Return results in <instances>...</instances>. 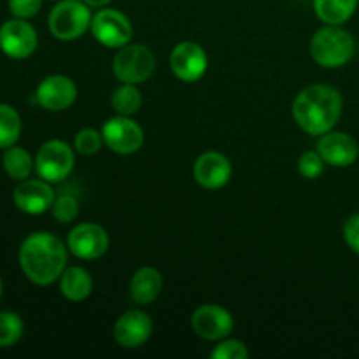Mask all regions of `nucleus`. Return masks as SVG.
I'll return each mask as SVG.
<instances>
[{
    "instance_id": "nucleus-17",
    "label": "nucleus",
    "mask_w": 359,
    "mask_h": 359,
    "mask_svg": "<svg viewBox=\"0 0 359 359\" xmlns=\"http://www.w3.org/2000/svg\"><path fill=\"white\" fill-rule=\"evenodd\" d=\"M318 153L332 167H351L359 156L358 142L344 132H328L318 142Z\"/></svg>"
},
{
    "instance_id": "nucleus-7",
    "label": "nucleus",
    "mask_w": 359,
    "mask_h": 359,
    "mask_svg": "<svg viewBox=\"0 0 359 359\" xmlns=\"http://www.w3.org/2000/svg\"><path fill=\"white\" fill-rule=\"evenodd\" d=\"M91 34L105 48H123L133 34L128 18L118 9H102L91 20Z\"/></svg>"
},
{
    "instance_id": "nucleus-29",
    "label": "nucleus",
    "mask_w": 359,
    "mask_h": 359,
    "mask_svg": "<svg viewBox=\"0 0 359 359\" xmlns=\"http://www.w3.org/2000/svg\"><path fill=\"white\" fill-rule=\"evenodd\" d=\"M42 0H9V11L14 18L30 20L41 11Z\"/></svg>"
},
{
    "instance_id": "nucleus-20",
    "label": "nucleus",
    "mask_w": 359,
    "mask_h": 359,
    "mask_svg": "<svg viewBox=\"0 0 359 359\" xmlns=\"http://www.w3.org/2000/svg\"><path fill=\"white\" fill-rule=\"evenodd\" d=\"M359 0H312L314 13L323 23L342 25L356 13Z\"/></svg>"
},
{
    "instance_id": "nucleus-22",
    "label": "nucleus",
    "mask_w": 359,
    "mask_h": 359,
    "mask_svg": "<svg viewBox=\"0 0 359 359\" xmlns=\"http://www.w3.org/2000/svg\"><path fill=\"white\" fill-rule=\"evenodd\" d=\"M21 116L13 105L0 104V149L14 146L21 135Z\"/></svg>"
},
{
    "instance_id": "nucleus-9",
    "label": "nucleus",
    "mask_w": 359,
    "mask_h": 359,
    "mask_svg": "<svg viewBox=\"0 0 359 359\" xmlns=\"http://www.w3.org/2000/svg\"><path fill=\"white\" fill-rule=\"evenodd\" d=\"M104 144L118 154H133L142 147L144 132L130 116H116L105 121L102 128Z\"/></svg>"
},
{
    "instance_id": "nucleus-21",
    "label": "nucleus",
    "mask_w": 359,
    "mask_h": 359,
    "mask_svg": "<svg viewBox=\"0 0 359 359\" xmlns=\"http://www.w3.org/2000/svg\"><path fill=\"white\" fill-rule=\"evenodd\" d=\"M2 165L6 174L14 181H23L30 177L32 170L35 168V160H32L30 153L20 146H11L4 151Z\"/></svg>"
},
{
    "instance_id": "nucleus-26",
    "label": "nucleus",
    "mask_w": 359,
    "mask_h": 359,
    "mask_svg": "<svg viewBox=\"0 0 359 359\" xmlns=\"http://www.w3.org/2000/svg\"><path fill=\"white\" fill-rule=\"evenodd\" d=\"M51 210L58 223H72L79 214V202L76 200V196L62 195L55 200Z\"/></svg>"
},
{
    "instance_id": "nucleus-14",
    "label": "nucleus",
    "mask_w": 359,
    "mask_h": 359,
    "mask_svg": "<svg viewBox=\"0 0 359 359\" xmlns=\"http://www.w3.org/2000/svg\"><path fill=\"white\" fill-rule=\"evenodd\" d=\"M37 102L46 111L60 112L69 109L77 98V88L70 77L62 74H53L44 77L35 91Z\"/></svg>"
},
{
    "instance_id": "nucleus-27",
    "label": "nucleus",
    "mask_w": 359,
    "mask_h": 359,
    "mask_svg": "<svg viewBox=\"0 0 359 359\" xmlns=\"http://www.w3.org/2000/svg\"><path fill=\"white\" fill-rule=\"evenodd\" d=\"M325 170V160L318 151H307L298 160V172L305 179H318Z\"/></svg>"
},
{
    "instance_id": "nucleus-5",
    "label": "nucleus",
    "mask_w": 359,
    "mask_h": 359,
    "mask_svg": "<svg viewBox=\"0 0 359 359\" xmlns=\"http://www.w3.org/2000/svg\"><path fill=\"white\" fill-rule=\"evenodd\" d=\"M153 51L144 44H126L119 48L112 60V72L121 83L140 84L149 79L154 72Z\"/></svg>"
},
{
    "instance_id": "nucleus-18",
    "label": "nucleus",
    "mask_w": 359,
    "mask_h": 359,
    "mask_svg": "<svg viewBox=\"0 0 359 359\" xmlns=\"http://www.w3.org/2000/svg\"><path fill=\"white\" fill-rule=\"evenodd\" d=\"M163 290V277L153 266H142L137 270L130 283V297L133 304L149 305L160 297Z\"/></svg>"
},
{
    "instance_id": "nucleus-32",
    "label": "nucleus",
    "mask_w": 359,
    "mask_h": 359,
    "mask_svg": "<svg viewBox=\"0 0 359 359\" xmlns=\"http://www.w3.org/2000/svg\"><path fill=\"white\" fill-rule=\"evenodd\" d=\"M2 293H4V283H2V277H0V298H2Z\"/></svg>"
},
{
    "instance_id": "nucleus-1",
    "label": "nucleus",
    "mask_w": 359,
    "mask_h": 359,
    "mask_svg": "<svg viewBox=\"0 0 359 359\" xmlns=\"http://www.w3.org/2000/svg\"><path fill=\"white\" fill-rule=\"evenodd\" d=\"M20 266L37 286H49L67 269V245L49 231H34L20 245Z\"/></svg>"
},
{
    "instance_id": "nucleus-8",
    "label": "nucleus",
    "mask_w": 359,
    "mask_h": 359,
    "mask_svg": "<svg viewBox=\"0 0 359 359\" xmlns=\"http://www.w3.org/2000/svg\"><path fill=\"white\" fill-rule=\"evenodd\" d=\"M39 37L27 20L13 18L0 27V49L13 60H25L37 49Z\"/></svg>"
},
{
    "instance_id": "nucleus-2",
    "label": "nucleus",
    "mask_w": 359,
    "mask_h": 359,
    "mask_svg": "<svg viewBox=\"0 0 359 359\" xmlns=\"http://www.w3.org/2000/svg\"><path fill=\"white\" fill-rule=\"evenodd\" d=\"M342 114V97L330 84H311L297 95L293 102V118L309 135H325L332 132Z\"/></svg>"
},
{
    "instance_id": "nucleus-12",
    "label": "nucleus",
    "mask_w": 359,
    "mask_h": 359,
    "mask_svg": "<svg viewBox=\"0 0 359 359\" xmlns=\"http://www.w3.org/2000/svg\"><path fill=\"white\" fill-rule=\"evenodd\" d=\"M233 318L216 304L200 305L191 314V330L205 340H223L233 332Z\"/></svg>"
},
{
    "instance_id": "nucleus-3",
    "label": "nucleus",
    "mask_w": 359,
    "mask_h": 359,
    "mask_svg": "<svg viewBox=\"0 0 359 359\" xmlns=\"http://www.w3.org/2000/svg\"><path fill=\"white\" fill-rule=\"evenodd\" d=\"M311 55L318 65L326 69L344 67L354 55L353 35L340 28V25H328L312 37Z\"/></svg>"
},
{
    "instance_id": "nucleus-16",
    "label": "nucleus",
    "mask_w": 359,
    "mask_h": 359,
    "mask_svg": "<svg viewBox=\"0 0 359 359\" xmlns=\"http://www.w3.org/2000/svg\"><path fill=\"white\" fill-rule=\"evenodd\" d=\"M193 175L202 188L219 189L231 179V163L223 153L207 151L196 158Z\"/></svg>"
},
{
    "instance_id": "nucleus-28",
    "label": "nucleus",
    "mask_w": 359,
    "mask_h": 359,
    "mask_svg": "<svg viewBox=\"0 0 359 359\" xmlns=\"http://www.w3.org/2000/svg\"><path fill=\"white\" fill-rule=\"evenodd\" d=\"M248 356V347L241 340H224V342L217 344L210 353L212 359H245Z\"/></svg>"
},
{
    "instance_id": "nucleus-24",
    "label": "nucleus",
    "mask_w": 359,
    "mask_h": 359,
    "mask_svg": "<svg viewBox=\"0 0 359 359\" xmlns=\"http://www.w3.org/2000/svg\"><path fill=\"white\" fill-rule=\"evenodd\" d=\"M23 319L11 311L0 312V347H13L23 337Z\"/></svg>"
},
{
    "instance_id": "nucleus-4",
    "label": "nucleus",
    "mask_w": 359,
    "mask_h": 359,
    "mask_svg": "<svg viewBox=\"0 0 359 359\" xmlns=\"http://www.w3.org/2000/svg\"><path fill=\"white\" fill-rule=\"evenodd\" d=\"M91 11L84 0H60L48 18L49 32L58 41H76L91 27Z\"/></svg>"
},
{
    "instance_id": "nucleus-10",
    "label": "nucleus",
    "mask_w": 359,
    "mask_h": 359,
    "mask_svg": "<svg viewBox=\"0 0 359 359\" xmlns=\"http://www.w3.org/2000/svg\"><path fill=\"white\" fill-rule=\"evenodd\" d=\"M67 248L76 258L93 262L102 258L109 249V235L95 223H81L70 230Z\"/></svg>"
},
{
    "instance_id": "nucleus-23",
    "label": "nucleus",
    "mask_w": 359,
    "mask_h": 359,
    "mask_svg": "<svg viewBox=\"0 0 359 359\" xmlns=\"http://www.w3.org/2000/svg\"><path fill=\"white\" fill-rule=\"evenodd\" d=\"M112 109L119 116H133L142 105V95L137 90L135 84H125L119 86L111 97Z\"/></svg>"
},
{
    "instance_id": "nucleus-15",
    "label": "nucleus",
    "mask_w": 359,
    "mask_h": 359,
    "mask_svg": "<svg viewBox=\"0 0 359 359\" xmlns=\"http://www.w3.org/2000/svg\"><path fill=\"white\" fill-rule=\"evenodd\" d=\"M153 335V321L142 311H128L118 318L114 325V339L125 349L144 346Z\"/></svg>"
},
{
    "instance_id": "nucleus-19",
    "label": "nucleus",
    "mask_w": 359,
    "mask_h": 359,
    "mask_svg": "<svg viewBox=\"0 0 359 359\" xmlns=\"http://www.w3.org/2000/svg\"><path fill=\"white\" fill-rule=\"evenodd\" d=\"M60 291L69 302H83L93 291V279L83 266H67L60 276Z\"/></svg>"
},
{
    "instance_id": "nucleus-31",
    "label": "nucleus",
    "mask_w": 359,
    "mask_h": 359,
    "mask_svg": "<svg viewBox=\"0 0 359 359\" xmlns=\"http://www.w3.org/2000/svg\"><path fill=\"white\" fill-rule=\"evenodd\" d=\"M90 7H105L111 0H84Z\"/></svg>"
},
{
    "instance_id": "nucleus-30",
    "label": "nucleus",
    "mask_w": 359,
    "mask_h": 359,
    "mask_svg": "<svg viewBox=\"0 0 359 359\" xmlns=\"http://www.w3.org/2000/svg\"><path fill=\"white\" fill-rule=\"evenodd\" d=\"M344 238L346 244L359 255V214H354L344 224Z\"/></svg>"
},
{
    "instance_id": "nucleus-13",
    "label": "nucleus",
    "mask_w": 359,
    "mask_h": 359,
    "mask_svg": "<svg viewBox=\"0 0 359 359\" xmlns=\"http://www.w3.org/2000/svg\"><path fill=\"white\" fill-rule=\"evenodd\" d=\"M49 184L51 182L44 179H23L13 191L14 205L21 212L30 214V216L46 212L51 209L56 200L55 191Z\"/></svg>"
},
{
    "instance_id": "nucleus-6",
    "label": "nucleus",
    "mask_w": 359,
    "mask_h": 359,
    "mask_svg": "<svg viewBox=\"0 0 359 359\" xmlns=\"http://www.w3.org/2000/svg\"><path fill=\"white\" fill-rule=\"evenodd\" d=\"M76 158L70 146L63 140H48L35 156V172L48 182H62L72 172Z\"/></svg>"
},
{
    "instance_id": "nucleus-25",
    "label": "nucleus",
    "mask_w": 359,
    "mask_h": 359,
    "mask_svg": "<svg viewBox=\"0 0 359 359\" xmlns=\"http://www.w3.org/2000/svg\"><path fill=\"white\" fill-rule=\"evenodd\" d=\"M102 144H104V137L100 132L93 128H83L76 133L74 137V146H76L77 153L84 154V156H91L100 151Z\"/></svg>"
},
{
    "instance_id": "nucleus-11",
    "label": "nucleus",
    "mask_w": 359,
    "mask_h": 359,
    "mask_svg": "<svg viewBox=\"0 0 359 359\" xmlns=\"http://www.w3.org/2000/svg\"><path fill=\"white\" fill-rule=\"evenodd\" d=\"M209 67V58L203 48L196 42L184 41L170 53V69L177 79L184 83H196L202 79Z\"/></svg>"
}]
</instances>
